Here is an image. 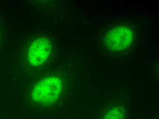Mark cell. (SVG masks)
<instances>
[{"label":"cell","mask_w":159,"mask_h":119,"mask_svg":"<svg viewBox=\"0 0 159 119\" xmlns=\"http://www.w3.org/2000/svg\"><path fill=\"white\" fill-rule=\"evenodd\" d=\"M51 51L49 40L46 38L40 37L34 41L29 51V60L33 66L42 64L48 59Z\"/></svg>","instance_id":"obj_3"},{"label":"cell","mask_w":159,"mask_h":119,"mask_svg":"<svg viewBox=\"0 0 159 119\" xmlns=\"http://www.w3.org/2000/svg\"><path fill=\"white\" fill-rule=\"evenodd\" d=\"M124 112L119 108L111 109L106 113L103 119H123Z\"/></svg>","instance_id":"obj_4"},{"label":"cell","mask_w":159,"mask_h":119,"mask_svg":"<svg viewBox=\"0 0 159 119\" xmlns=\"http://www.w3.org/2000/svg\"><path fill=\"white\" fill-rule=\"evenodd\" d=\"M133 39L131 30L125 26H118L107 33L104 42L107 47L113 51H121L130 45Z\"/></svg>","instance_id":"obj_2"},{"label":"cell","mask_w":159,"mask_h":119,"mask_svg":"<svg viewBox=\"0 0 159 119\" xmlns=\"http://www.w3.org/2000/svg\"><path fill=\"white\" fill-rule=\"evenodd\" d=\"M61 82L56 77L45 78L39 83L33 89V99L43 104L56 101L61 90Z\"/></svg>","instance_id":"obj_1"}]
</instances>
